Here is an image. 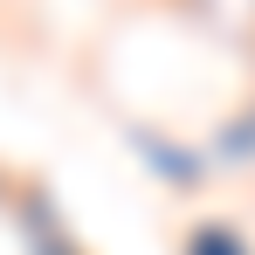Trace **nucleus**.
<instances>
[{"instance_id":"f03ea898","label":"nucleus","mask_w":255,"mask_h":255,"mask_svg":"<svg viewBox=\"0 0 255 255\" xmlns=\"http://www.w3.org/2000/svg\"><path fill=\"white\" fill-rule=\"evenodd\" d=\"M131 152H138V159H152V166L166 172V186H179V193L200 179V152L172 145V138H159V131H131Z\"/></svg>"},{"instance_id":"7ed1b4c3","label":"nucleus","mask_w":255,"mask_h":255,"mask_svg":"<svg viewBox=\"0 0 255 255\" xmlns=\"http://www.w3.org/2000/svg\"><path fill=\"white\" fill-rule=\"evenodd\" d=\"M179 255H255V249H249V235L235 221H200V228H186V249Z\"/></svg>"},{"instance_id":"f257e3e1","label":"nucleus","mask_w":255,"mask_h":255,"mask_svg":"<svg viewBox=\"0 0 255 255\" xmlns=\"http://www.w3.org/2000/svg\"><path fill=\"white\" fill-rule=\"evenodd\" d=\"M14 214H21L28 255H83V242L62 228V214H55V200H48L42 186H35V193H21V200H14Z\"/></svg>"},{"instance_id":"20e7f679","label":"nucleus","mask_w":255,"mask_h":255,"mask_svg":"<svg viewBox=\"0 0 255 255\" xmlns=\"http://www.w3.org/2000/svg\"><path fill=\"white\" fill-rule=\"evenodd\" d=\"M214 152H221L228 166H249V159H255V104H249V111H235V118L221 125V138H214Z\"/></svg>"}]
</instances>
